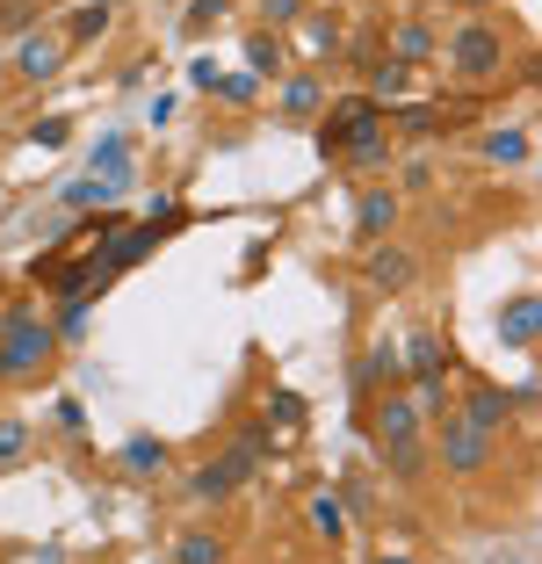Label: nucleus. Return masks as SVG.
Wrapping results in <instances>:
<instances>
[{"mask_svg": "<svg viewBox=\"0 0 542 564\" xmlns=\"http://www.w3.org/2000/svg\"><path fill=\"white\" fill-rule=\"evenodd\" d=\"M247 66H253V80H282V73H290V51H282L275 30H253L247 36Z\"/></svg>", "mask_w": 542, "mask_h": 564, "instance_id": "13", "label": "nucleus"}, {"mask_svg": "<svg viewBox=\"0 0 542 564\" xmlns=\"http://www.w3.org/2000/svg\"><path fill=\"white\" fill-rule=\"evenodd\" d=\"M109 22H116L109 0H87V8H73V22H66V51H73V44H95V36L109 30Z\"/></svg>", "mask_w": 542, "mask_h": 564, "instance_id": "17", "label": "nucleus"}, {"mask_svg": "<svg viewBox=\"0 0 542 564\" xmlns=\"http://www.w3.org/2000/svg\"><path fill=\"white\" fill-rule=\"evenodd\" d=\"M123 470H131V478H160L166 470V442L160 434H131V442H123Z\"/></svg>", "mask_w": 542, "mask_h": 564, "instance_id": "16", "label": "nucleus"}, {"mask_svg": "<svg viewBox=\"0 0 542 564\" xmlns=\"http://www.w3.org/2000/svg\"><path fill=\"white\" fill-rule=\"evenodd\" d=\"M377 448H383V464H391L398 478H420V470H427V434H420V405L398 399V391H383V405H377Z\"/></svg>", "mask_w": 542, "mask_h": 564, "instance_id": "3", "label": "nucleus"}, {"mask_svg": "<svg viewBox=\"0 0 542 564\" xmlns=\"http://www.w3.org/2000/svg\"><path fill=\"white\" fill-rule=\"evenodd\" d=\"M30 275L44 282L51 297H101V290H109V282H116L109 268L95 261V253H87V261H36Z\"/></svg>", "mask_w": 542, "mask_h": 564, "instance_id": "6", "label": "nucleus"}, {"mask_svg": "<svg viewBox=\"0 0 542 564\" xmlns=\"http://www.w3.org/2000/svg\"><path fill=\"white\" fill-rule=\"evenodd\" d=\"M268 22H304V0H261Z\"/></svg>", "mask_w": 542, "mask_h": 564, "instance_id": "29", "label": "nucleus"}, {"mask_svg": "<svg viewBox=\"0 0 542 564\" xmlns=\"http://www.w3.org/2000/svg\"><path fill=\"white\" fill-rule=\"evenodd\" d=\"M398 362H405L412 377H442V369H448V355H442V340H434V333H405Z\"/></svg>", "mask_w": 542, "mask_h": 564, "instance_id": "15", "label": "nucleus"}, {"mask_svg": "<svg viewBox=\"0 0 542 564\" xmlns=\"http://www.w3.org/2000/svg\"><path fill=\"white\" fill-rule=\"evenodd\" d=\"M398 369H405V362H398V348H391V340H377V348H369V355L355 362V391H377V383L391 391V383H398Z\"/></svg>", "mask_w": 542, "mask_h": 564, "instance_id": "14", "label": "nucleus"}, {"mask_svg": "<svg viewBox=\"0 0 542 564\" xmlns=\"http://www.w3.org/2000/svg\"><path fill=\"white\" fill-rule=\"evenodd\" d=\"M318 95H326V87H318L312 73H296V80L282 87V117H290V123H312L318 117Z\"/></svg>", "mask_w": 542, "mask_h": 564, "instance_id": "19", "label": "nucleus"}, {"mask_svg": "<svg viewBox=\"0 0 542 564\" xmlns=\"http://www.w3.org/2000/svg\"><path fill=\"white\" fill-rule=\"evenodd\" d=\"M383 101H369V95H347V101H333V117H326V131H318V152L326 160H355V166H383Z\"/></svg>", "mask_w": 542, "mask_h": 564, "instance_id": "1", "label": "nucleus"}, {"mask_svg": "<svg viewBox=\"0 0 542 564\" xmlns=\"http://www.w3.org/2000/svg\"><path fill=\"white\" fill-rule=\"evenodd\" d=\"M391 225H398V196H391V188H361V203H355V232L377 247V239H391Z\"/></svg>", "mask_w": 542, "mask_h": 564, "instance_id": "11", "label": "nucleus"}, {"mask_svg": "<svg viewBox=\"0 0 542 564\" xmlns=\"http://www.w3.org/2000/svg\"><path fill=\"white\" fill-rule=\"evenodd\" d=\"M58 66H66V36H36L30 30L15 44V73H22V80H51Z\"/></svg>", "mask_w": 542, "mask_h": 564, "instance_id": "9", "label": "nucleus"}, {"mask_svg": "<svg viewBox=\"0 0 542 564\" xmlns=\"http://www.w3.org/2000/svg\"><path fill=\"white\" fill-rule=\"evenodd\" d=\"M217 15H225V0H188V15H181V22H188V30H203V22H217Z\"/></svg>", "mask_w": 542, "mask_h": 564, "instance_id": "28", "label": "nucleus"}, {"mask_svg": "<svg viewBox=\"0 0 542 564\" xmlns=\"http://www.w3.org/2000/svg\"><path fill=\"white\" fill-rule=\"evenodd\" d=\"M87 318H95V304H87V297H66V312H58V326H51V333H58V348H66V340H80Z\"/></svg>", "mask_w": 542, "mask_h": 564, "instance_id": "23", "label": "nucleus"}, {"mask_svg": "<svg viewBox=\"0 0 542 564\" xmlns=\"http://www.w3.org/2000/svg\"><path fill=\"white\" fill-rule=\"evenodd\" d=\"M51 355H58V333H51L30 304H8V312H0V383L36 377Z\"/></svg>", "mask_w": 542, "mask_h": 564, "instance_id": "2", "label": "nucleus"}, {"mask_svg": "<svg viewBox=\"0 0 542 564\" xmlns=\"http://www.w3.org/2000/svg\"><path fill=\"white\" fill-rule=\"evenodd\" d=\"M485 160L492 166H521L528 160V131H492L485 138Z\"/></svg>", "mask_w": 542, "mask_h": 564, "instance_id": "22", "label": "nucleus"}, {"mask_svg": "<svg viewBox=\"0 0 542 564\" xmlns=\"http://www.w3.org/2000/svg\"><path fill=\"white\" fill-rule=\"evenodd\" d=\"M535 333H542V304H535V290H521V297L499 304V340H507V348H535Z\"/></svg>", "mask_w": 542, "mask_h": 564, "instance_id": "8", "label": "nucleus"}, {"mask_svg": "<svg viewBox=\"0 0 542 564\" xmlns=\"http://www.w3.org/2000/svg\"><path fill=\"white\" fill-rule=\"evenodd\" d=\"M412 268H420V261H412L405 247H377V253H369V290L391 297V290H405V282H412Z\"/></svg>", "mask_w": 542, "mask_h": 564, "instance_id": "12", "label": "nucleus"}, {"mask_svg": "<svg viewBox=\"0 0 542 564\" xmlns=\"http://www.w3.org/2000/svg\"><path fill=\"white\" fill-rule=\"evenodd\" d=\"M434 58V30L427 22H405V30H398V66H427Z\"/></svg>", "mask_w": 542, "mask_h": 564, "instance_id": "20", "label": "nucleus"}, {"mask_svg": "<svg viewBox=\"0 0 542 564\" xmlns=\"http://www.w3.org/2000/svg\"><path fill=\"white\" fill-rule=\"evenodd\" d=\"M109 196H123V188H116V182H73V188H66V203H73V210H87V203L101 210Z\"/></svg>", "mask_w": 542, "mask_h": 564, "instance_id": "25", "label": "nucleus"}, {"mask_svg": "<svg viewBox=\"0 0 542 564\" xmlns=\"http://www.w3.org/2000/svg\"><path fill=\"white\" fill-rule=\"evenodd\" d=\"M66 131H73L66 117H44V123H36V145H66Z\"/></svg>", "mask_w": 542, "mask_h": 564, "instance_id": "31", "label": "nucleus"}, {"mask_svg": "<svg viewBox=\"0 0 542 564\" xmlns=\"http://www.w3.org/2000/svg\"><path fill=\"white\" fill-rule=\"evenodd\" d=\"M405 73H412V66H398V58H391V66H377V73H369V87H377V95H369V101L398 95V87H405Z\"/></svg>", "mask_w": 542, "mask_h": 564, "instance_id": "26", "label": "nucleus"}, {"mask_svg": "<svg viewBox=\"0 0 542 564\" xmlns=\"http://www.w3.org/2000/svg\"><path fill=\"white\" fill-rule=\"evenodd\" d=\"M383 123H398V131H412V138H427L434 131V101H405L398 117H383Z\"/></svg>", "mask_w": 542, "mask_h": 564, "instance_id": "24", "label": "nucleus"}, {"mask_svg": "<svg viewBox=\"0 0 542 564\" xmlns=\"http://www.w3.org/2000/svg\"><path fill=\"white\" fill-rule=\"evenodd\" d=\"M463 8H485V0H463Z\"/></svg>", "mask_w": 542, "mask_h": 564, "instance_id": "33", "label": "nucleus"}, {"mask_svg": "<svg viewBox=\"0 0 542 564\" xmlns=\"http://www.w3.org/2000/svg\"><path fill=\"white\" fill-rule=\"evenodd\" d=\"M513 405H521V391H499V383H485V391H470V405H463L456 420H470V427L499 434V427L513 420Z\"/></svg>", "mask_w": 542, "mask_h": 564, "instance_id": "10", "label": "nucleus"}, {"mask_svg": "<svg viewBox=\"0 0 542 564\" xmlns=\"http://www.w3.org/2000/svg\"><path fill=\"white\" fill-rule=\"evenodd\" d=\"M304 514H312V529L326 535V543H340V535H347V499L340 492H312V507H304Z\"/></svg>", "mask_w": 542, "mask_h": 564, "instance_id": "18", "label": "nucleus"}, {"mask_svg": "<svg viewBox=\"0 0 542 564\" xmlns=\"http://www.w3.org/2000/svg\"><path fill=\"white\" fill-rule=\"evenodd\" d=\"M174 564H225V543H217V535H181L174 543Z\"/></svg>", "mask_w": 542, "mask_h": 564, "instance_id": "21", "label": "nucleus"}, {"mask_svg": "<svg viewBox=\"0 0 542 564\" xmlns=\"http://www.w3.org/2000/svg\"><path fill=\"white\" fill-rule=\"evenodd\" d=\"M22 442H30V434H22V427H0V470H8V464H15V456H22Z\"/></svg>", "mask_w": 542, "mask_h": 564, "instance_id": "30", "label": "nucleus"}, {"mask_svg": "<svg viewBox=\"0 0 542 564\" xmlns=\"http://www.w3.org/2000/svg\"><path fill=\"white\" fill-rule=\"evenodd\" d=\"M377 564H412V557H377Z\"/></svg>", "mask_w": 542, "mask_h": 564, "instance_id": "32", "label": "nucleus"}, {"mask_svg": "<svg viewBox=\"0 0 542 564\" xmlns=\"http://www.w3.org/2000/svg\"><path fill=\"white\" fill-rule=\"evenodd\" d=\"M152 247H160V225H116V232H101V253H95V261L109 268V275H123V268L145 261Z\"/></svg>", "mask_w": 542, "mask_h": 564, "instance_id": "7", "label": "nucleus"}, {"mask_svg": "<svg viewBox=\"0 0 542 564\" xmlns=\"http://www.w3.org/2000/svg\"><path fill=\"white\" fill-rule=\"evenodd\" d=\"M275 427H304V399L296 391H275Z\"/></svg>", "mask_w": 542, "mask_h": 564, "instance_id": "27", "label": "nucleus"}, {"mask_svg": "<svg viewBox=\"0 0 542 564\" xmlns=\"http://www.w3.org/2000/svg\"><path fill=\"white\" fill-rule=\"evenodd\" d=\"M434 456H442L456 478H477V470L499 456V434H485V427H470V420L442 413V442H434Z\"/></svg>", "mask_w": 542, "mask_h": 564, "instance_id": "5", "label": "nucleus"}, {"mask_svg": "<svg viewBox=\"0 0 542 564\" xmlns=\"http://www.w3.org/2000/svg\"><path fill=\"white\" fill-rule=\"evenodd\" d=\"M448 66H456V80H470V87L499 80V66H507V36H499L492 22H470V30L448 44Z\"/></svg>", "mask_w": 542, "mask_h": 564, "instance_id": "4", "label": "nucleus"}]
</instances>
